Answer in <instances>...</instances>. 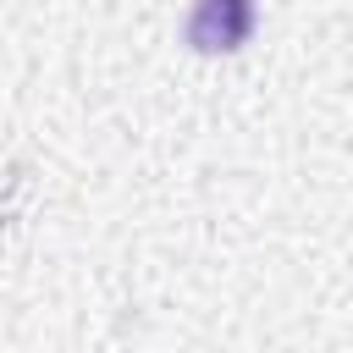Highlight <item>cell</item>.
I'll list each match as a JSON object with an SVG mask.
<instances>
[{
	"label": "cell",
	"mask_w": 353,
	"mask_h": 353,
	"mask_svg": "<svg viewBox=\"0 0 353 353\" xmlns=\"http://www.w3.org/2000/svg\"><path fill=\"white\" fill-rule=\"evenodd\" d=\"M248 33H254V6L248 0H204L188 17V44L204 50V55H226V50L248 44Z\"/></svg>",
	"instance_id": "6da1fadb"
}]
</instances>
